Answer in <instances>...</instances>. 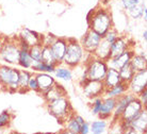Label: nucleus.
Wrapping results in <instances>:
<instances>
[{
    "label": "nucleus",
    "instance_id": "1",
    "mask_svg": "<svg viewBox=\"0 0 147 134\" xmlns=\"http://www.w3.org/2000/svg\"><path fill=\"white\" fill-rule=\"evenodd\" d=\"M88 29L94 30L97 32L101 37L109 31L110 29L113 28V17H112V13H111L107 7H97L94 9L93 14L91 16L90 20L88 22Z\"/></svg>",
    "mask_w": 147,
    "mask_h": 134
},
{
    "label": "nucleus",
    "instance_id": "2",
    "mask_svg": "<svg viewBox=\"0 0 147 134\" xmlns=\"http://www.w3.org/2000/svg\"><path fill=\"white\" fill-rule=\"evenodd\" d=\"M83 65H84V73H83V76L81 77L80 83L88 79L102 81L109 67L107 62L95 58L93 55H86Z\"/></svg>",
    "mask_w": 147,
    "mask_h": 134
},
{
    "label": "nucleus",
    "instance_id": "3",
    "mask_svg": "<svg viewBox=\"0 0 147 134\" xmlns=\"http://www.w3.org/2000/svg\"><path fill=\"white\" fill-rule=\"evenodd\" d=\"M46 108H47L48 113L53 116L58 120V123H60L61 125H63L68 119V117L75 113L73 105L67 96H63V97L57 98L55 100L47 102Z\"/></svg>",
    "mask_w": 147,
    "mask_h": 134
},
{
    "label": "nucleus",
    "instance_id": "4",
    "mask_svg": "<svg viewBox=\"0 0 147 134\" xmlns=\"http://www.w3.org/2000/svg\"><path fill=\"white\" fill-rule=\"evenodd\" d=\"M88 53L84 51L83 47L81 46L79 40L76 38H67L66 52L64 55L62 64L68 66L69 68H76L79 65L83 64L86 59Z\"/></svg>",
    "mask_w": 147,
    "mask_h": 134
},
{
    "label": "nucleus",
    "instance_id": "5",
    "mask_svg": "<svg viewBox=\"0 0 147 134\" xmlns=\"http://www.w3.org/2000/svg\"><path fill=\"white\" fill-rule=\"evenodd\" d=\"M19 69L0 64V85L10 93L18 91Z\"/></svg>",
    "mask_w": 147,
    "mask_h": 134
},
{
    "label": "nucleus",
    "instance_id": "6",
    "mask_svg": "<svg viewBox=\"0 0 147 134\" xmlns=\"http://www.w3.org/2000/svg\"><path fill=\"white\" fill-rule=\"evenodd\" d=\"M19 52H20V48L18 46L17 36L5 37V40L0 50V60L7 64L15 65L18 62Z\"/></svg>",
    "mask_w": 147,
    "mask_h": 134
},
{
    "label": "nucleus",
    "instance_id": "7",
    "mask_svg": "<svg viewBox=\"0 0 147 134\" xmlns=\"http://www.w3.org/2000/svg\"><path fill=\"white\" fill-rule=\"evenodd\" d=\"M147 88V68L134 73L131 80L128 82V91L136 95Z\"/></svg>",
    "mask_w": 147,
    "mask_h": 134
},
{
    "label": "nucleus",
    "instance_id": "8",
    "mask_svg": "<svg viewBox=\"0 0 147 134\" xmlns=\"http://www.w3.org/2000/svg\"><path fill=\"white\" fill-rule=\"evenodd\" d=\"M101 40H102L101 35H99L94 30L88 29L84 33V35L81 37V40L79 42H80L81 46L83 47L84 51L88 55H93V52L95 51V49L97 48L98 44L100 43Z\"/></svg>",
    "mask_w": 147,
    "mask_h": 134
},
{
    "label": "nucleus",
    "instance_id": "9",
    "mask_svg": "<svg viewBox=\"0 0 147 134\" xmlns=\"http://www.w3.org/2000/svg\"><path fill=\"white\" fill-rule=\"evenodd\" d=\"M80 84L82 86V90H83V94L88 99H93V98L102 96L103 93H105V90H106L105 86H103L102 81L88 79Z\"/></svg>",
    "mask_w": 147,
    "mask_h": 134
},
{
    "label": "nucleus",
    "instance_id": "10",
    "mask_svg": "<svg viewBox=\"0 0 147 134\" xmlns=\"http://www.w3.org/2000/svg\"><path fill=\"white\" fill-rule=\"evenodd\" d=\"M136 52H134V49L133 47H130L128 49H126L125 51H123L121 53L115 55V57H112L107 61L108 66L109 67H112V68H115L119 70L121 68H123L124 66L129 65V63L131 61V58L133 57Z\"/></svg>",
    "mask_w": 147,
    "mask_h": 134
},
{
    "label": "nucleus",
    "instance_id": "11",
    "mask_svg": "<svg viewBox=\"0 0 147 134\" xmlns=\"http://www.w3.org/2000/svg\"><path fill=\"white\" fill-rule=\"evenodd\" d=\"M136 98V95L129 91L116 98V103H115V108H114V111H113V115L111 117L112 120H113V123L118 121V119L121 118V116L123 114V112H124L125 108L128 105L129 102H131Z\"/></svg>",
    "mask_w": 147,
    "mask_h": 134
},
{
    "label": "nucleus",
    "instance_id": "12",
    "mask_svg": "<svg viewBox=\"0 0 147 134\" xmlns=\"http://www.w3.org/2000/svg\"><path fill=\"white\" fill-rule=\"evenodd\" d=\"M147 132V110L144 108L136 118L129 123V131L127 133H146Z\"/></svg>",
    "mask_w": 147,
    "mask_h": 134
},
{
    "label": "nucleus",
    "instance_id": "13",
    "mask_svg": "<svg viewBox=\"0 0 147 134\" xmlns=\"http://www.w3.org/2000/svg\"><path fill=\"white\" fill-rule=\"evenodd\" d=\"M50 50L52 52V55L55 58V61L57 64H62L65 52H66L67 47V38L65 37H57V40L49 46Z\"/></svg>",
    "mask_w": 147,
    "mask_h": 134
},
{
    "label": "nucleus",
    "instance_id": "14",
    "mask_svg": "<svg viewBox=\"0 0 147 134\" xmlns=\"http://www.w3.org/2000/svg\"><path fill=\"white\" fill-rule=\"evenodd\" d=\"M63 96H67V91L62 84L57 82V81L50 88H48L47 91L42 94V97L44 98L46 103L51 101V100H55L57 98L63 97Z\"/></svg>",
    "mask_w": 147,
    "mask_h": 134
},
{
    "label": "nucleus",
    "instance_id": "15",
    "mask_svg": "<svg viewBox=\"0 0 147 134\" xmlns=\"http://www.w3.org/2000/svg\"><path fill=\"white\" fill-rule=\"evenodd\" d=\"M35 77H36L37 85H38V93L37 94L40 95L47 91L48 88H50L57 81L55 77L52 76V73H35Z\"/></svg>",
    "mask_w": 147,
    "mask_h": 134
},
{
    "label": "nucleus",
    "instance_id": "16",
    "mask_svg": "<svg viewBox=\"0 0 147 134\" xmlns=\"http://www.w3.org/2000/svg\"><path fill=\"white\" fill-rule=\"evenodd\" d=\"M85 120L81 117L80 115H77L74 113L73 115L68 117V119L63 123L65 132L69 134H79L80 133V127L81 125L84 123Z\"/></svg>",
    "mask_w": 147,
    "mask_h": 134
},
{
    "label": "nucleus",
    "instance_id": "17",
    "mask_svg": "<svg viewBox=\"0 0 147 134\" xmlns=\"http://www.w3.org/2000/svg\"><path fill=\"white\" fill-rule=\"evenodd\" d=\"M115 103H116V99L111 97H102V104H101V109L98 114L99 118L101 119H110L112 115H113V111L115 108Z\"/></svg>",
    "mask_w": 147,
    "mask_h": 134
},
{
    "label": "nucleus",
    "instance_id": "18",
    "mask_svg": "<svg viewBox=\"0 0 147 134\" xmlns=\"http://www.w3.org/2000/svg\"><path fill=\"white\" fill-rule=\"evenodd\" d=\"M18 37L24 42H26L29 46H33V45H36V44H42L43 34H40L36 31L30 30L28 28H24L19 33Z\"/></svg>",
    "mask_w": 147,
    "mask_h": 134
},
{
    "label": "nucleus",
    "instance_id": "19",
    "mask_svg": "<svg viewBox=\"0 0 147 134\" xmlns=\"http://www.w3.org/2000/svg\"><path fill=\"white\" fill-rule=\"evenodd\" d=\"M130 47H132V46H131V42L128 37L119 35L113 44H111V58L119 55Z\"/></svg>",
    "mask_w": 147,
    "mask_h": 134
},
{
    "label": "nucleus",
    "instance_id": "20",
    "mask_svg": "<svg viewBox=\"0 0 147 134\" xmlns=\"http://www.w3.org/2000/svg\"><path fill=\"white\" fill-rule=\"evenodd\" d=\"M121 82V77H119V73L117 69L112 68V67H108V70L106 73V76L102 80L103 86L106 90H109L111 87L115 86L116 84Z\"/></svg>",
    "mask_w": 147,
    "mask_h": 134
},
{
    "label": "nucleus",
    "instance_id": "21",
    "mask_svg": "<svg viewBox=\"0 0 147 134\" xmlns=\"http://www.w3.org/2000/svg\"><path fill=\"white\" fill-rule=\"evenodd\" d=\"M93 55L95 58L107 62L111 58V45L108 43L107 40L102 38V40H100V43L98 44V46L95 49V51L93 52Z\"/></svg>",
    "mask_w": 147,
    "mask_h": 134
},
{
    "label": "nucleus",
    "instance_id": "22",
    "mask_svg": "<svg viewBox=\"0 0 147 134\" xmlns=\"http://www.w3.org/2000/svg\"><path fill=\"white\" fill-rule=\"evenodd\" d=\"M129 65L131 66V68L134 71H141L143 69L147 68V58L146 53L142 51L141 53H134L131 58V61L129 63Z\"/></svg>",
    "mask_w": 147,
    "mask_h": 134
},
{
    "label": "nucleus",
    "instance_id": "23",
    "mask_svg": "<svg viewBox=\"0 0 147 134\" xmlns=\"http://www.w3.org/2000/svg\"><path fill=\"white\" fill-rule=\"evenodd\" d=\"M126 92H128V83L119 82L115 86L111 87L109 90H105L102 97H111L116 99V98L121 96L123 94H125Z\"/></svg>",
    "mask_w": 147,
    "mask_h": 134
},
{
    "label": "nucleus",
    "instance_id": "24",
    "mask_svg": "<svg viewBox=\"0 0 147 134\" xmlns=\"http://www.w3.org/2000/svg\"><path fill=\"white\" fill-rule=\"evenodd\" d=\"M55 78L61 79L63 81H71L73 79V70L69 68L68 66L64 65V64H59L55 66Z\"/></svg>",
    "mask_w": 147,
    "mask_h": 134
},
{
    "label": "nucleus",
    "instance_id": "25",
    "mask_svg": "<svg viewBox=\"0 0 147 134\" xmlns=\"http://www.w3.org/2000/svg\"><path fill=\"white\" fill-rule=\"evenodd\" d=\"M32 73L28 69H19V82H18V91L19 93H26L28 92V82Z\"/></svg>",
    "mask_w": 147,
    "mask_h": 134
},
{
    "label": "nucleus",
    "instance_id": "26",
    "mask_svg": "<svg viewBox=\"0 0 147 134\" xmlns=\"http://www.w3.org/2000/svg\"><path fill=\"white\" fill-rule=\"evenodd\" d=\"M17 64L24 69H31L32 65L34 64V61L30 57L29 50H20Z\"/></svg>",
    "mask_w": 147,
    "mask_h": 134
},
{
    "label": "nucleus",
    "instance_id": "27",
    "mask_svg": "<svg viewBox=\"0 0 147 134\" xmlns=\"http://www.w3.org/2000/svg\"><path fill=\"white\" fill-rule=\"evenodd\" d=\"M55 66L53 64H48L45 62H34V64L32 65L31 69L34 73H55Z\"/></svg>",
    "mask_w": 147,
    "mask_h": 134
},
{
    "label": "nucleus",
    "instance_id": "28",
    "mask_svg": "<svg viewBox=\"0 0 147 134\" xmlns=\"http://www.w3.org/2000/svg\"><path fill=\"white\" fill-rule=\"evenodd\" d=\"M108 126L109 123L106 119H101L99 120H95L93 121L91 125H90V128H91V133L93 134H102L105 133L108 129Z\"/></svg>",
    "mask_w": 147,
    "mask_h": 134
},
{
    "label": "nucleus",
    "instance_id": "29",
    "mask_svg": "<svg viewBox=\"0 0 147 134\" xmlns=\"http://www.w3.org/2000/svg\"><path fill=\"white\" fill-rule=\"evenodd\" d=\"M146 4H145V2H142L141 1L140 4H138L136 7H133L132 10H130L129 12H127L128 13V15L131 17L132 19H134V20H138V19H141L143 18V14H144V11H146Z\"/></svg>",
    "mask_w": 147,
    "mask_h": 134
},
{
    "label": "nucleus",
    "instance_id": "30",
    "mask_svg": "<svg viewBox=\"0 0 147 134\" xmlns=\"http://www.w3.org/2000/svg\"><path fill=\"white\" fill-rule=\"evenodd\" d=\"M118 73H119V77H121V82L128 83L129 81L131 80V78L133 77V75H134L136 71L131 68V66L130 65H126V66H124L123 68L119 69Z\"/></svg>",
    "mask_w": 147,
    "mask_h": 134
},
{
    "label": "nucleus",
    "instance_id": "31",
    "mask_svg": "<svg viewBox=\"0 0 147 134\" xmlns=\"http://www.w3.org/2000/svg\"><path fill=\"white\" fill-rule=\"evenodd\" d=\"M42 50H43V44H36L33 46H30L29 55L34 62L42 61Z\"/></svg>",
    "mask_w": 147,
    "mask_h": 134
},
{
    "label": "nucleus",
    "instance_id": "32",
    "mask_svg": "<svg viewBox=\"0 0 147 134\" xmlns=\"http://www.w3.org/2000/svg\"><path fill=\"white\" fill-rule=\"evenodd\" d=\"M12 119H13V114L9 110H5L2 113H0V129H5L10 127Z\"/></svg>",
    "mask_w": 147,
    "mask_h": 134
},
{
    "label": "nucleus",
    "instance_id": "33",
    "mask_svg": "<svg viewBox=\"0 0 147 134\" xmlns=\"http://www.w3.org/2000/svg\"><path fill=\"white\" fill-rule=\"evenodd\" d=\"M42 61L48 64H53V65H58L57 62L55 61V58L52 55V52L50 50L49 46H44L43 45V50H42Z\"/></svg>",
    "mask_w": 147,
    "mask_h": 134
},
{
    "label": "nucleus",
    "instance_id": "34",
    "mask_svg": "<svg viewBox=\"0 0 147 134\" xmlns=\"http://www.w3.org/2000/svg\"><path fill=\"white\" fill-rule=\"evenodd\" d=\"M93 101L91 103V111H92L93 115H97L99 114L100 109H101V104H102V96L96 97L92 99Z\"/></svg>",
    "mask_w": 147,
    "mask_h": 134
},
{
    "label": "nucleus",
    "instance_id": "35",
    "mask_svg": "<svg viewBox=\"0 0 147 134\" xmlns=\"http://www.w3.org/2000/svg\"><path fill=\"white\" fill-rule=\"evenodd\" d=\"M140 3H141V0H121V7L126 12H129L130 10H132L133 7H136L138 4Z\"/></svg>",
    "mask_w": 147,
    "mask_h": 134
},
{
    "label": "nucleus",
    "instance_id": "36",
    "mask_svg": "<svg viewBox=\"0 0 147 134\" xmlns=\"http://www.w3.org/2000/svg\"><path fill=\"white\" fill-rule=\"evenodd\" d=\"M119 36V34H118V32L116 31V30L114 29V28H112V29H110L109 31H108L105 35H103V40H106L108 42V43L110 44H113L115 40H116V38Z\"/></svg>",
    "mask_w": 147,
    "mask_h": 134
},
{
    "label": "nucleus",
    "instance_id": "37",
    "mask_svg": "<svg viewBox=\"0 0 147 134\" xmlns=\"http://www.w3.org/2000/svg\"><path fill=\"white\" fill-rule=\"evenodd\" d=\"M28 91L34 92V93H38V85H37L36 77H35V73H32L31 77L28 82Z\"/></svg>",
    "mask_w": 147,
    "mask_h": 134
},
{
    "label": "nucleus",
    "instance_id": "38",
    "mask_svg": "<svg viewBox=\"0 0 147 134\" xmlns=\"http://www.w3.org/2000/svg\"><path fill=\"white\" fill-rule=\"evenodd\" d=\"M57 37L58 36H55V34H52V33H47V34L43 35V37H42V44L44 46H50L57 40Z\"/></svg>",
    "mask_w": 147,
    "mask_h": 134
},
{
    "label": "nucleus",
    "instance_id": "39",
    "mask_svg": "<svg viewBox=\"0 0 147 134\" xmlns=\"http://www.w3.org/2000/svg\"><path fill=\"white\" fill-rule=\"evenodd\" d=\"M136 98H138V100L146 108L147 106V88L144 90L143 92H141L139 95H136Z\"/></svg>",
    "mask_w": 147,
    "mask_h": 134
},
{
    "label": "nucleus",
    "instance_id": "40",
    "mask_svg": "<svg viewBox=\"0 0 147 134\" xmlns=\"http://www.w3.org/2000/svg\"><path fill=\"white\" fill-rule=\"evenodd\" d=\"M91 133V128H90V123L88 121H84V123L81 125L80 127V133L79 134H88Z\"/></svg>",
    "mask_w": 147,
    "mask_h": 134
},
{
    "label": "nucleus",
    "instance_id": "41",
    "mask_svg": "<svg viewBox=\"0 0 147 134\" xmlns=\"http://www.w3.org/2000/svg\"><path fill=\"white\" fill-rule=\"evenodd\" d=\"M4 40H5V36L0 34V50H1V48H2V45H3Z\"/></svg>",
    "mask_w": 147,
    "mask_h": 134
},
{
    "label": "nucleus",
    "instance_id": "42",
    "mask_svg": "<svg viewBox=\"0 0 147 134\" xmlns=\"http://www.w3.org/2000/svg\"><path fill=\"white\" fill-rule=\"evenodd\" d=\"M143 38H144V40L146 42V40H147V30H144V32H143Z\"/></svg>",
    "mask_w": 147,
    "mask_h": 134
},
{
    "label": "nucleus",
    "instance_id": "43",
    "mask_svg": "<svg viewBox=\"0 0 147 134\" xmlns=\"http://www.w3.org/2000/svg\"><path fill=\"white\" fill-rule=\"evenodd\" d=\"M50 1H51V0H50Z\"/></svg>",
    "mask_w": 147,
    "mask_h": 134
}]
</instances>
